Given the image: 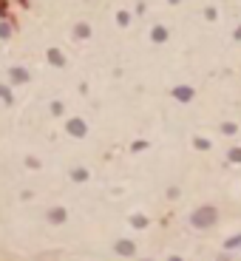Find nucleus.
<instances>
[{"label":"nucleus","instance_id":"obj_1","mask_svg":"<svg viewBox=\"0 0 241 261\" xmlns=\"http://www.w3.org/2000/svg\"><path fill=\"white\" fill-rule=\"evenodd\" d=\"M218 222V210L213 204H204V208H196L190 213V224L196 227V230H210V227Z\"/></svg>","mask_w":241,"mask_h":261},{"label":"nucleus","instance_id":"obj_2","mask_svg":"<svg viewBox=\"0 0 241 261\" xmlns=\"http://www.w3.org/2000/svg\"><path fill=\"white\" fill-rule=\"evenodd\" d=\"M114 250H116V256H136V244L128 242V238H120L114 244Z\"/></svg>","mask_w":241,"mask_h":261},{"label":"nucleus","instance_id":"obj_3","mask_svg":"<svg viewBox=\"0 0 241 261\" xmlns=\"http://www.w3.org/2000/svg\"><path fill=\"white\" fill-rule=\"evenodd\" d=\"M46 218H48V224H62L68 218V213H66V208H52L46 213Z\"/></svg>","mask_w":241,"mask_h":261},{"label":"nucleus","instance_id":"obj_4","mask_svg":"<svg viewBox=\"0 0 241 261\" xmlns=\"http://www.w3.org/2000/svg\"><path fill=\"white\" fill-rule=\"evenodd\" d=\"M86 130H88V125L82 120H68V134L71 136H86Z\"/></svg>","mask_w":241,"mask_h":261},{"label":"nucleus","instance_id":"obj_5","mask_svg":"<svg viewBox=\"0 0 241 261\" xmlns=\"http://www.w3.org/2000/svg\"><path fill=\"white\" fill-rule=\"evenodd\" d=\"M173 96H176V100H182V102H188L190 96H193V88L182 86V88H176V91H173Z\"/></svg>","mask_w":241,"mask_h":261},{"label":"nucleus","instance_id":"obj_6","mask_svg":"<svg viewBox=\"0 0 241 261\" xmlns=\"http://www.w3.org/2000/svg\"><path fill=\"white\" fill-rule=\"evenodd\" d=\"M26 80H28L26 68H12V82H26Z\"/></svg>","mask_w":241,"mask_h":261},{"label":"nucleus","instance_id":"obj_7","mask_svg":"<svg viewBox=\"0 0 241 261\" xmlns=\"http://www.w3.org/2000/svg\"><path fill=\"white\" fill-rule=\"evenodd\" d=\"M88 34H91V28H88L86 23H80V26H74V37H77V40H86Z\"/></svg>","mask_w":241,"mask_h":261},{"label":"nucleus","instance_id":"obj_8","mask_svg":"<svg viewBox=\"0 0 241 261\" xmlns=\"http://www.w3.org/2000/svg\"><path fill=\"white\" fill-rule=\"evenodd\" d=\"M71 179H74V182H86L88 170H86V168H74V170H71Z\"/></svg>","mask_w":241,"mask_h":261},{"label":"nucleus","instance_id":"obj_9","mask_svg":"<svg viewBox=\"0 0 241 261\" xmlns=\"http://www.w3.org/2000/svg\"><path fill=\"white\" fill-rule=\"evenodd\" d=\"M48 60H52L54 66H62V62H66L62 60V52H57V48H48Z\"/></svg>","mask_w":241,"mask_h":261},{"label":"nucleus","instance_id":"obj_10","mask_svg":"<svg viewBox=\"0 0 241 261\" xmlns=\"http://www.w3.org/2000/svg\"><path fill=\"white\" fill-rule=\"evenodd\" d=\"M150 37H154L156 43H162L164 37H168V32H164V28H162V26H156V28H154V32H150Z\"/></svg>","mask_w":241,"mask_h":261},{"label":"nucleus","instance_id":"obj_11","mask_svg":"<svg viewBox=\"0 0 241 261\" xmlns=\"http://www.w3.org/2000/svg\"><path fill=\"white\" fill-rule=\"evenodd\" d=\"M224 247H227V250H232V247H241V236H232V238H227V242H224Z\"/></svg>","mask_w":241,"mask_h":261},{"label":"nucleus","instance_id":"obj_12","mask_svg":"<svg viewBox=\"0 0 241 261\" xmlns=\"http://www.w3.org/2000/svg\"><path fill=\"white\" fill-rule=\"evenodd\" d=\"M130 224H134V227H145V224H148V218L136 213V216H130Z\"/></svg>","mask_w":241,"mask_h":261},{"label":"nucleus","instance_id":"obj_13","mask_svg":"<svg viewBox=\"0 0 241 261\" xmlns=\"http://www.w3.org/2000/svg\"><path fill=\"white\" fill-rule=\"evenodd\" d=\"M193 145H196L198 150H207V148H210V142H207V140H202V136H198V140L193 142Z\"/></svg>","mask_w":241,"mask_h":261},{"label":"nucleus","instance_id":"obj_14","mask_svg":"<svg viewBox=\"0 0 241 261\" xmlns=\"http://www.w3.org/2000/svg\"><path fill=\"white\" fill-rule=\"evenodd\" d=\"M230 162H241V148H232L230 150Z\"/></svg>","mask_w":241,"mask_h":261},{"label":"nucleus","instance_id":"obj_15","mask_svg":"<svg viewBox=\"0 0 241 261\" xmlns=\"http://www.w3.org/2000/svg\"><path fill=\"white\" fill-rule=\"evenodd\" d=\"M222 130H224V134H236V125H232V122H224Z\"/></svg>","mask_w":241,"mask_h":261},{"label":"nucleus","instance_id":"obj_16","mask_svg":"<svg viewBox=\"0 0 241 261\" xmlns=\"http://www.w3.org/2000/svg\"><path fill=\"white\" fill-rule=\"evenodd\" d=\"M9 32H12V28L6 26V23H0V37H9Z\"/></svg>","mask_w":241,"mask_h":261},{"label":"nucleus","instance_id":"obj_17","mask_svg":"<svg viewBox=\"0 0 241 261\" xmlns=\"http://www.w3.org/2000/svg\"><path fill=\"white\" fill-rule=\"evenodd\" d=\"M168 261H182V258H179V256H170V258H168Z\"/></svg>","mask_w":241,"mask_h":261},{"label":"nucleus","instance_id":"obj_18","mask_svg":"<svg viewBox=\"0 0 241 261\" xmlns=\"http://www.w3.org/2000/svg\"><path fill=\"white\" fill-rule=\"evenodd\" d=\"M173 3H179V0H173Z\"/></svg>","mask_w":241,"mask_h":261}]
</instances>
